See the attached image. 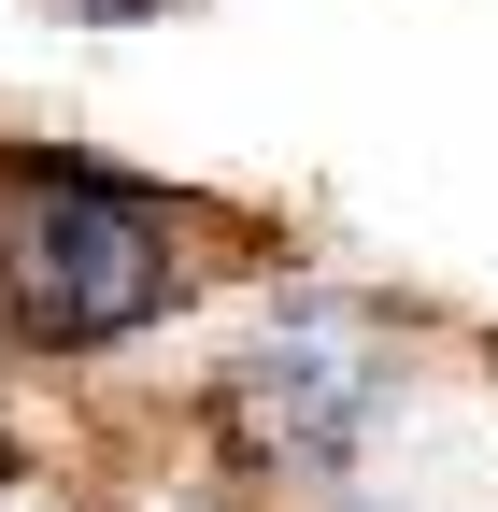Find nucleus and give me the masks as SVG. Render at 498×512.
Returning <instances> with one entry per match:
<instances>
[{
    "label": "nucleus",
    "instance_id": "f257e3e1",
    "mask_svg": "<svg viewBox=\"0 0 498 512\" xmlns=\"http://www.w3.org/2000/svg\"><path fill=\"white\" fill-rule=\"evenodd\" d=\"M200 285L185 214L143 171L100 157H15L0 171V328L29 356H114Z\"/></svg>",
    "mask_w": 498,
    "mask_h": 512
},
{
    "label": "nucleus",
    "instance_id": "f03ea898",
    "mask_svg": "<svg viewBox=\"0 0 498 512\" xmlns=\"http://www.w3.org/2000/svg\"><path fill=\"white\" fill-rule=\"evenodd\" d=\"M399 399V342H385V313L370 299H299L285 328L228 370V413L242 441H257L271 470H342L370 427H385Z\"/></svg>",
    "mask_w": 498,
    "mask_h": 512
},
{
    "label": "nucleus",
    "instance_id": "7ed1b4c3",
    "mask_svg": "<svg viewBox=\"0 0 498 512\" xmlns=\"http://www.w3.org/2000/svg\"><path fill=\"white\" fill-rule=\"evenodd\" d=\"M86 15H100V29H114V15H143V0H86Z\"/></svg>",
    "mask_w": 498,
    "mask_h": 512
},
{
    "label": "nucleus",
    "instance_id": "20e7f679",
    "mask_svg": "<svg viewBox=\"0 0 498 512\" xmlns=\"http://www.w3.org/2000/svg\"><path fill=\"white\" fill-rule=\"evenodd\" d=\"M0 470H15V427H0Z\"/></svg>",
    "mask_w": 498,
    "mask_h": 512
}]
</instances>
